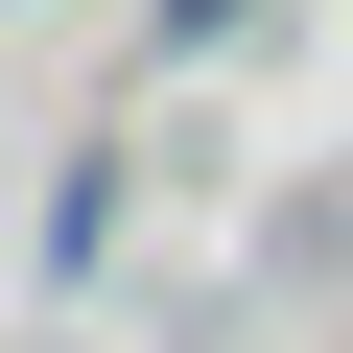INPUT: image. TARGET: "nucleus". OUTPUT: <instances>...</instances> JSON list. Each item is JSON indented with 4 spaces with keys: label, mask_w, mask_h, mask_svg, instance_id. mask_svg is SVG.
Here are the masks:
<instances>
[{
    "label": "nucleus",
    "mask_w": 353,
    "mask_h": 353,
    "mask_svg": "<svg viewBox=\"0 0 353 353\" xmlns=\"http://www.w3.org/2000/svg\"><path fill=\"white\" fill-rule=\"evenodd\" d=\"M165 24H189V48H212V24H259V0H165Z\"/></svg>",
    "instance_id": "1"
}]
</instances>
